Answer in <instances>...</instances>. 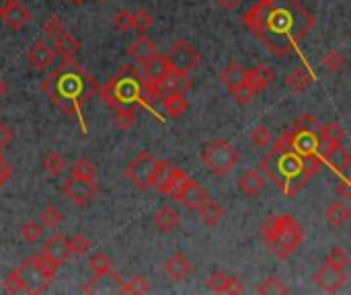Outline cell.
<instances>
[{
	"label": "cell",
	"mask_w": 351,
	"mask_h": 295,
	"mask_svg": "<svg viewBox=\"0 0 351 295\" xmlns=\"http://www.w3.org/2000/svg\"><path fill=\"white\" fill-rule=\"evenodd\" d=\"M323 66H325L329 72H339V70L346 66V55H343L341 51L333 49V51H329V53L325 55V60H323Z\"/></svg>",
	"instance_id": "cell-48"
},
{
	"label": "cell",
	"mask_w": 351,
	"mask_h": 295,
	"mask_svg": "<svg viewBox=\"0 0 351 295\" xmlns=\"http://www.w3.org/2000/svg\"><path fill=\"white\" fill-rule=\"evenodd\" d=\"M335 193L337 195H341L343 199H350L351 197V187H350V181L348 179H343L337 187H335Z\"/></svg>",
	"instance_id": "cell-56"
},
{
	"label": "cell",
	"mask_w": 351,
	"mask_h": 295,
	"mask_svg": "<svg viewBox=\"0 0 351 295\" xmlns=\"http://www.w3.org/2000/svg\"><path fill=\"white\" fill-rule=\"evenodd\" d=\"M232 94H234V99H237L241 105H249V103H253V99L257 97V90H255L249 82H245V84H241L239 88H234Z\"/></svg>",
	"instance_id": "cell-49"
},
{
	"label": "cell",
	"mask_w": 351,
	"mask_h": 295,
	"mask_svg": "<svg viewBox=\"0 0 351 295\" xmlns=\"http://www.w3.org/2000/svg\"><path fill=\"white\" fill-rule=\"evenodd\" d=\"M154 18L148 10H138V12H132V29L144 33L148 27H152Z\"/></svg>",
	"instance_id": "cell-47"
},
{
	"label": "cell",
	"mask_w": 351,
	"mask_h": 295,
	"mask_svg": "<svg viewBox=\"0 0 351 295\" xmlns=\"http://www.w3.org/2000/svg\"><path fill=\"white\" fill-rule=\"evenodd\" d=\"M206 287L214 294H243L245 292V285L237 277H228L222 271H214L206 279Z\"/></svg>",
	"instance_id": "cell-17"
},
{
	"label": "cell",
	"mask_w": 351,
	"mask_h": 295,
	"mask_svg": "<svg viewBox=\"0 0 351 295\" xmlns=\"http://www.w3.org/2000/svg\"><path fill=\"white\" fill-rule=\"evenodd\" d=\"M193 271L191 267V261L183 255V253H177L173 255L169 261H167V273L175 279V281H183L185 277H189Z\"/></svg>",
	"instance_id": "cell-25"
},
{
	"label": "cell",
	"mask_w": 351,
	"mask_h": 295,
	"mask_svg": "<svg viewBox=\"0 0 351 295\" xmlns=\"http://www.w3.org/2000/svg\"><path fill=\"white\" fill-rule=\"evenodd\" d=\"M0 156H2V152H0Z\"/></svg>",
	"instance_id": "cell-61"
},
{
	"label": "cell",
	"mask_w": 351,
	"mask_h": 295,
	"mask_svg": "<svg viewBox=\"0 0 351 295\" xmlns=\"http://www.w3.org/2000/svg\"><path fill=\"white\" fill-rule=\"evenodd\" d=\"M239 189L245 195L255 197V195H259L265 189V177L259 170H253V168L251 170H245L241 175V179H239Z\"/></svg>",
	"instance_id": "cell-22"
},
{
	"label": "cell",
	"mask_w": 351,
	"mask_h": 295,
	"mask_svg": "<svg viewBox=\"0 0 351 295\" xmlns=\"http://www.w3.org/2000/svg\"><path fill=\"white\" fill-rule=\"evenodd\" d=\"M43 33L49 37V39H58L62 33H66V27H64V21L58 16V14H49L43 23Z\"/></svg>",
	"instance_id": "cell-42"
},
{
	"label": "cell",
	"mask_w": 351,
	"mask_h": 295,
	"mask_svg": "<svg viewBox=\"0 0 351 295\" xmlns=\"http://www.w3.org/2000/svg\"><path fill=\"white\" fill-rule=\"evenodd\" d=\"M156 164H158V158H156L152 152L144 150V152H140V154L125 166V177H128V181H130L134 187H138L140 191H148V189H150L152 175H154V170H156Z\"/></svg>",
	"instance_id": "cell-8"
},
{
	"label": "cell",
	"mask_w": 351,
	"mask_h": 295,
	"mask_svg": "<svg viewBox=\"0 0 351 295\" xmlns=\"http://www.w3.org/2000/svg\"><path fill=\"white\" fill-rule=\"evenodd\" d=\"M119 292L125 295L148 294V292H150V281H148L146 277L138 275V277H132L130 281H125V283L121 285V290H119Z\"/></svg>",
	"instance_id": "cell-41"
},
{
	"label": "cell",
	"mask_w": 351,
	"mask_h": 295,
	"mask_svg": "<svg viewBox=\"0 0 351 295\" xmlns=\"http://www.w3.org/2000/svg\"><path fill=\"white\" fill-rule=\"evenodd\" d=\"M251 142H253L257 148H269L271 142H274L271 129H269L267 125H257V127L251 131Z\"/></svg>",
	"instance_id": "cell-43"
},
{
	"label": "cell",
	"mask_w": 351,
	"mask_h": 295,
	"mask_svg": "<svg viewBox=\"0 0 351 295\" xmlns=\"http://www.w3.org/2000/svg\"><path fill=\"white\" fill-rule=\"evenodd\" d=\"M70 177L84 179V181H95V177H97V166H95L88 158H78V160L70 166Z\"/></svg>",
	"instance_id": "cell-34"
},
{
	"label": "cell",
	"mask_w": 351,
	"mask_h": 295,
	"mask_svg": "<svg viewBox=\"0 0 351 295\" xmlns=\"http://www.w3.org/2000/svg\"><path fill=\"white\" fill-rule=\"evenodd\" d=\"M259 172L265 177V181L269 179L271 183H276L288 197L298 195L304 189V183L311 179V175L306 172L304 158L292 150H271L267 156L261 158Z\"/></svg>",
	"instance_id": "cell-3"
},
{
	"label": "cell",
	"mask_w": 351,
	"mask_h": 295,
	"mask_svg": "<svg viewBox=\"0 0 351 295\" xmlns=\"http://www.w3.org/2000/svg\"><path fill=\"white\" fill-rule=\"evenodd\" d=\"M128 53H130L132 60L144 64L146 60H150V57L156 53V45H154L146 35H140L138 39H134V41L128 45Z\"/></svg>",
	"instance_id": "cell-24"
},
{
	"label": "cell",
	"mask_w": 351,
	"mask_h": 295,
	"mask_svg": "<svg viewBox=\"0 0 351 295\" xmlns=\"http://www.w3.org/2000/svg\"><path fill=\"white\" fill-rule=\"evenodd\" d=\"M144 78L138 74V70L132 64L121 66V70L101 88V99L117 109V107H134L140 101Z\"/></svg>",
	"instance_id": "cell-5"
},
{
	"label": "cell",
	"mask_w": 351,
	"mask_h": 295,
	"mask_svg": "<svg viewBox=\"0 0 351 295\" xmlns=\"http://www.w3.org/2000/svg\"><path fill=\"white\" fill-rule=\"evenodd\" d=\"M202 162L206 164L210 172L224 177L237 166L239 154L226 140H212L202 150Z\"/></svg>",
	"instance_id": "cell-7"
},
{
	"label": "cell",
	"mask_w": 351,
	"mask_h": 295,
	"mask_svg": "<svg viewBox=\"0 0 351 295\" xmlns=\"http://www.w3.org/2000/svg\"><path fill=\"white\" fill-rule=\"evenodd\" d=\"M21 238L25 240V242H29V244H33V242H37L39 238H41V234H43V226L41 224H37V222H27V224H23L21 226Z\"/></svg>",
	"instance_id": "cell-44"
},
{
	"label": "cell",
	"mask_w": 351,
	"mask_h": 295,
	"mask_svg": "<svg viewBox=\"0 0 351 295\" xmlns=\"http://www.w3.org/2000/svg\"><path fill=\"white\" fill-rule=\"evenodd\" d=\"M43 168H45L51 177H60V175H64V170H66V158H64L60 152L51 150V152H47L45 158H43Z\"/></svg>",
	"instance_id": "cell-36"
},
{
	"label": "cell",
	"mask_w": 351,
	"mask_h": 295,
	"mask_svg": "<svg viewBox=\"0 0 351 295\" xmlns=\"http://www.w3.org/2000/svg\"><path fill=\"white\" fill-rule=\"evenodd\" d=\"M10 2H12V0H0V12H2V10H6Z\"/></svg>",
	"instance_id": "cell-59"
},
{
	"label": "cell",
	"mask_w": 351,
	"mask_h": 295,
	"mask_svg": "<svg viewBox=\"0 0 351 295\" xmlns=\"http://www.w3.org/2000/svg\"><path fill=\"white\" fill-rule=\"evenodd\" d=\"M115 27L119 31H132V12L130 10H119L115 14Z\"/></svg>",
	"instance_id": "cell-53"
},
{
	"label": "cell",
	"mask_w": 351,
	"mask_h": 295,
	"mask_svg": "<svg viewBox=\"0 0 351 295\" xmlns=\"http://www.w3.org/2000/svg\"><path fill=\"white\" fill-rule=\"evenodd\" d=\"M294 129H306V131H315L317 129V119L311 113H304L296 119Z\"/></svg>",
	"instance_id": "cell-52"
},
{
	"label": "cell",
	"mask_w": 351,
	"mask_h": 295,
	"mask_svg": "<svg viewBox=\"0 0 351 295\" xmlns=\"http://www.w3.org/2000/svg\"><path fill=\"white\" fill-rule=\"evenodd\" d=\"M181 224V216L175 207L171 205H162L156 214H154V226L160 230V232H175Z\"/></svg>",
	"instance_id": "cell-23"
},
{
	"label": "cell",
	"mask_w": 351,
	"mask_h": 295,
	"mask_svg": "<svg viewBox=\"0 0 351 295\" xmlns=\"http://www.w3.org/2000/svg\"><path fill=\"white\" fill-rule=\"evenodd\" d=\"M14 273L19 275L25 294H43L49 287V283L56 279L58 265L49 263L41 255H35L25 259Z\"/></svg>",
	"instance_id": "cell-6"
},
{
	"label": "cell",
	"mask_w": 351,
	"mask_h": 295,
	"mask_svg": "<svg viewBox=\"0 0 351 295\" xmlns=\"http://www.w3.org/2000/svg\"><path fill=\"white\" fill-rule=\"evenodd\" d=\"M185 179H187V175L181 170V168H173V172H171V177H169V181L165 183V187L160 189V193L162 195H167V197H171V199H175L177 197V193H179V189L183 187V183H185Z\"/></svg>",
	"instance_id": "cell-35"
},
{
	"label": "cell",
	"mask_w": 351,
	"mask_h": 295,
	"mask_svg": "<svg viewBox=\"0 0 351 295\" xmlns=\"http://www.w3.org/2000/svg\"><path fill=\"white\" fill-rule=\"evenodd\" d=\"M53 41H56L53 51L60 53L62 57H76V53L80 51V41L74 35H70V33H62Z\"/></svg>",
	"instance_id": "cell-32"
},
{
	"label": "cell",
	"mask_w": 351,
	"mask_h": 295,
	"mask_svg": "<svg viewBox=\"0 0 351 295\" xmlns=\"http://www.w3.org/2000/svg\"><path fill=\"white\" fill-rule=\"evenodd\" d=\"M53 57H56L53 47H51L47 41H43V39L35 41V43L31 45L29 53H27V62H29V66L35 68V70H45V68H49L51 62H53Z\"/></svg>",
	"instance_id": "cell-18"
},
{
	"label": "cell",
	"mask_w": 351,
	"mask_h": 295,
	"mask_svg": "<svg viewBox=\"0 0 351 295\" xmlns=\"http://www.w3.org/2000/svg\"><path fill=\"white\" fill-rule=\"evenodd\" d=\"M319 136H321V140H323V148L339 146V144H343V140H346V129H343L341 123L329 121V123H325V125L319 129Z\"/></svg>",
	"instance_id": "cell-27"
},
{
	"label": "cell",
	"mask_w": 351,
	"mask_h": 295,
	"mask_svg": "<svg viewBox=\"0 0 351 295\" xmlns=\"http://www.w3.org/2000/svg\"><path fill=\"white\" fill-rule=\"evenodd\" d=\"M206 199H208V191L195 179H189V177L185 179L183 187L179 189L177 197H175V201L187 209H197Z\"/></svg>",
	"instance_id": "cell-13"
},
{
	"label": "cell",
	"mask_w": 351,
	"mask_h": 295,
	"mask_svg": "<svg viewBox=\"0 0 351 295\" xmlns=\"http://www.w3.org/2000/svg\"><path fill=\"white\" fill-rule=\"evenodd\" d=\"M220 8H226V10H232V8H237L243 0H214Z\"/></svg>",
	"instance_id": "cell-57"
},
{
	"label": "cell",
	"mask_w": 351,
	"mask_h": 295,
	"mask_svg": "<svg viewBox=\"0 0 351 295\" xmlns=\"http://www.w3.org/2000/svg\"><path fill=\"white\" fill-rule=\"evenodd\" d=\"M68 2H74V4H80V2H84V0H68Z\"/></svg>",
	"instance_id": "cell-60"
},
{
	"label": "cell",
	"mask_w": 351,
	"mask_h": 295,
	"mask_svg": "<svg viewBox=\"0 0 351 295\" xmlns=\"http://www.w3.org/2000/svg\"><path fill=\"white\" fill-rule=\"evenodd\" d=\"M10 142H12V131H10V127H6V125L0 121V152H2Z\"/></svg>",
	"instance_id": "cell-55"
},
{
	"label": "cell",
	"mask_w": 351,
	"mask_h": 295,
	"mask_svg": "<svg viewBox=\"0 0 351 295\" xmlns=\"http://www.w3.org/2000/svg\"><path fill=\"white\" fill-rule=\"evenodd\" d=\"M68 246H70V255H86L90 251V240L84 236V234H74L70 240H68Z\"/></svg>",
	"instance_id": "cell-45"
},
{
	"label": "cell",
	"mask_w": 351,
	"mask_h": 295,
	"mask_svg": "<svg viewBox=\"0 0 351 295\" xmlns=\"http://www.w3.org/2000/svg\"><path fill=\"white\" fill-rule=\"evenodd\" d=\"M173 164H171V160H158V164H156V170H154V175H152V181H150V189H156V191H160L162 187H165V183L169 181V177H171V172H173Z\"/></svg>",
	"instance_id": "cell-37"
},
{
	"label": "cell",
	"mask_w": 351,
	"mask_h": 295,
	"mask_svg": "<svg viewBox=\"0 0 351 295\" xmlns=\"http://www.w3.org/2000/svg\"><path fill=\"white\" fill-rule=\"evenodd\" d=\"M167 60H169V66L177 72H183V74H189L197 68L199 64V51L189 43V41H177L171 51L167 53Z\"/></svg>",
	"instance_id": "cell-9"
},
{
	"label": "cell",
	"mask_w": 351,
	"mask_h": 295,
	"mask_svg": "<svg viewBox=\"0 0 351 295\" xmlns=\"http://www.w3.org/2000/svg\"><path fill=\"white\" fill-rule=\"evenodd\" d=\"M220 78H222L224 86L232 92L234 88H239L241 84L247 82V68L241 66V64H228V66L222 70Z\"/></svg>",
	"instance_id": "cell-26"
},
{
	"label": "cell",
	"mask_w": 351,
	"mask_h": 295,
	"mask_svg": "<svg viewBox=\"0 0 351 295\" xmlns=\"http://www.w3.org/2000/svg\"><path fill=\"white\" fill-rule=\"evenodd\" d=\"M41 257L47 259L53 265H62L64 261L70 259V246H68V238L64 234H53L49 236L43 246H41Z\"/></svg>",
	"instance_id": "cell-14"
},
{
	"label": "cell",
	"mask_w": 351,
	"mask_h": 295,
	"mask_svg": "<svg viewBox=\"0 0 351 295\" xmlns=\"http://www.w3.org/2000/svg\"><path fill=\"white\" fill-rule=\"evenodd\" d=\"M136 123V109L134 107H117L115 109V127L121 131L132 129Z\"/></svg>",
	"instance_id": "cell-40"
},
{
	"label": "cell",
	"mask_w": 351,
	"mask_h": 295,
	"mask_svg": "<svg viewBox=\"0 0 351 295\" xmlns=\"http://www.w3.org/2000/svg\"><path fill=\"white\" fill-rule=\"evenodd\" d=\"M288 292H290L288 285H286L280 277H276V275L263 279V281L259 283V287H257V294L261 295H286Z\"/></svg>",
	"instance_id": "cell-38"
},
{
	"label": "cell",
	"mask_w": 351,
	"mask_h": 295,
	"mask_svg": "<svg viewBox=\"0 0 351 295\" xmlns=\"http://www.w3.org/2000/svg\"><path fill=\"white\" fill-rule=\"evenodd\" d=\"M247 82L259 92L265 90L267 86H271L276 82V70L269 68L267 64H259L253 70H247Z\"/></svg>",
	"instance_id": "cell-20"
},
{
	"label": "cell",
	"mask_w": 351,
	"mask_h": 295,
	"mask_svg": "<svg viewBox=\"0 0 351 295\" xmlns=\"http://www.w3.org/2000/svg\"><path fill=\"white\" fill-rule=\"evenodd\" d=\"M169 70H171V66H169L167 55H160L158 51H156L150 60H146V62L142 64L144 78H146V80H152V82H158Z\"/></svg>",
	"instance_id": "cell-21"
},
{
	"label": "cell",
	"mask_w": 351,
	"mask_h": 295,
	"mask_svg": "<svg viewBox=\"0 0 351 295\" xmlns=\"http://www.w3.org/2000/svg\"><path fill=\"white\" fill-rule=\"evenodd\" d=\"M160 103H162V107H165V113L171 115V117H181V115L187 111V107H189V103H187V99H185L183 92L165 94Z\"/></svg>",
	"instance_id": "cell-33"
},
{
	"label": "cell",
	"mask_w": 351,
	"mask_h": 295,
	"mask_svg": "<svg viewBox=\"0 0 351 295\" xmlns=\"http://www.w3.org/2000/svg\"><path fill=\"white\" fill-rule=\"evenodd\" d=\"M317 283L325 294H337L346 283H348V273L346 269H339L331 263H325L319 273H317Z\"/></svg>",
	"instance_id": "cell-12"
},
{
	"label": "cell",
	"mask_w": 351,
	"mask_h": 295,
	"mask_svg": "<svg viewBox=\"0 0 351 295\" xmlns=\"http://www.w3.org/2000/svg\"><path fill=\"white\" fill-rule=\"evenodd\" d=\"M4 94H6V82H4V80L0 78V99H2Z\"/></svg>",
	"instance_id": "cell-58"
},
{
	"label": "cell",
	"mask_w": 351,
	"mask_h": 295,
	"mask_svg": "<svg viewBox=\"0 0 351 295\" xmlns=\"http://www.w3.org/2000/svg\"><path fill=\"white\" fill-rule=\"evenodd\" d=\"M243 21L278 57L292 53L317 23L300 0H261L245 12Z\"/></svg>",
	"instance_id": "cell-1"
},
{
	"label": "cell",
	"mask_w": 351,
	"mask_h": 295,
	"mask_svg": "<svg viewBox=\"0 0 351 295\" xmlns=\"http://www.w3.org/2000/svg\"><path fill=\"white\" fill-rule=\"evenodd\" d=\"M313 80H315V76H313V72L308 68H296V70L290 72L286 82H288V88L292 92H302L313 84Z\"/></svg>",
	"instance_id": "cell-31"
},
{
	"label": "cell",
	"mask_w": 351,
	"mask_h": 295,
	"mask_svg": "<svg viewBox=\"0 0 351 295\" xmlns=\"http://www.w3.org/2000/svg\"><path fill=\"white\" fill-rule=\"evenodd\" d=\"M99 193V187L95 181H84V179H76V177H70L66 183H64V195L76 203L78 207H84L88 205Z\"/></svg>",
	"instance_id": "cell-11"
},
{
	"label": "cell",
	"mask_w": 351,
	"mask_h": 295,
	"mask_svg": "<svg viewBox=\"0 0 351 295\" xmlns=\"http://www.w3.org/2000/svg\"><path fill=\"white\" fill-rule=\"evenodd\" d=\"M323 162H327L335 172H339V175L348 177V170H350V164H351L350 150H348L343 144L323 148Z\"/></svg>",
	"instance_id": "cell-16"
},
{
	"label": "cell",
	"mask_w": 351,
	"mask_h": 295,
	"mask_svg": "<svg viewBox=\"0 0 351 295\" xmlns=\"http://www.w3.org/2000/svg\"><path fill=\"white\" fill-rule=\"evenodd\" d=\"M10 177H12V166L0 156V187L6 185L10 181Z\"/></svg>",
	"instance_id": "cell-54"
},
{
	"label": "cell",
	"mask_w": 351,
	"mask_h": 295,
	"mask_svg": "<svg viewBox=\"0 0 351 295\" xmlns=\"http://www.w3.org/2000/svg\"><path fill=\"white\" fill-rule=\"evenodd\" d=\"M350 216L351 211L346 201H333V203H329V207H327V211H325V218H327L329 226H333V228L346 226L348 220H350Z\"/></svg>",
	"instance_id": "cell-28"
},
{
	"label": "cell",
	"mask_w": 351,
	"mask_h": 295,
	"mask_svg": "<svg viewBox=\"0 0 351 295\" xmlns=\"http://www.w3.org/2000/svg\"><path fill=\"white\" fill-rule=\"evenodd\" d=\"M0 18H2V23H4L6 27L19 31V29H23V27H27V25L31 23L33 16H31L29 8H27L23 2L12 0V2L8 4V8L0 12Z\"/></svg>",
	"instance_id": "cell-15"
},
{
	"label": "cell",
	"mask_w": 351,
	"mask_h": 295,
	"mask_svg": "<svg viewBox=\"0 0 351 295\" xmlns=\"http://www.w3.org/2000/svg\"><path fill=\"white\" fill-rule=\"evenodd\" d=\"M2 287H4V292H8V294H25L23 283H21V279H19V275H16L14 271L8 273V275L2 279Z\"/></svg>",
	"instance_id": "cell-51"
},
{
	"label": "cell",
	"mask_w": 351,
	"mask_h": 295,
	"mask_svg": "<svg viewBox=\"0 0 351 295\" xmlns=\"http://www.w3.org/2000/svg\"><path fill=\"white\" fill-rule=\"evenodd\" d=\"M88 265H90V269H93V273H95V275H105L107 271H111V259H109L105 253H97V255H93Z\"/></svg>",
	"instance_id": "cell-46"
},
{
	"label": "cell",
	"mask_w": 351,
	"mask_h": 295,
	"mask_svg": "<svg viewBox=\"0 0 351 295\" xmlns=\"http://www.w3.org/2000/svg\"><path fill=\"white\" fill-rule=\"evenodd\" d=\"M93 80L86 74V70L74 62V57H64V62L43 80L41 90L49 97V101L53 105H58L62 111H66L68 115L78 117L82 131L86 129L84 121H82V103L88 99L90 90H93Z\"/></svg>",
	"instance_id": "cell-2"
},
{
	"label": "cell",
	"mask_w": 351,
	"mask_h": 295,
	"mask_svg": "<svg viewBox=\"0 0 351 295\" xmlns=\"http://www.w3.org/2000/svg\"><path fill=\"white\" fill-rule=\"evenodd\" d=\"M290 148L298 156L306 158V156H313V154H323V140L317 133V129L315 131L290 129Z\"/></svg>",
	"instance_id": "cell-10"
},
{
	"label": "cell",
	"mask_w": 351,
	"mask_h": 295,
	"mask_svg": "<svg viewBox=\"0 0 351 295\" xmlns=\"http://www.w3.org/2000/svg\"><path fill=\"white\" fill-rule=\"evenodd\" d=\"M162 97H165V94H162V90L158 88V84L144 78L142 90H140V101H138V103H142L144 107H148L150 111H154V109H156V103H160Z\"/></svg>",
	"instance_id": "cell-30"
},
{
	"label": "cell",
	"mask_w": 351,
	"mask_h": 295,
	"mask_svg": "<svg viewBox=\"0 0 351 295\" xmlns=\"http://www.w3.org/2000/svg\"><path fill=\"white\" fill-rule=\"evenodd\" d=\"M327 263H331V265H335V267H339V269H348V265H350V257H348L346 248L335 246V248H331Z\"/></svg>",
	"instance_id": "cell-50"
},
{
	"label": "cell",
	"mask_w": 351,
	"mask_h": 295,
	"mask_svg": "<svg viewBox=\"0 0 351 295\" xmlns=\"http://www.w3.org/2000/svg\"><path fill=\"white\" fill-rule=\"evenodd\" d=\"M158 88L162 90V94H175V92H187L191 88V80H189V74H183V72H177V70H169L158 82Z\"/></svg>",
	"instance_id": "cell-19"
},
{
	"label": "cell",
	"mask_w": 351,
	"mask_h": 295,
	"mask_svg": "<svg viewBox=\"0 0 351 295\" xmlns=\"http://www.w3.org/2000/svg\"><path fill=\"white\" fill-rule=\"evenodd\" d=\"M39 222H41V226H43V228L53 230V228H58V226L64 222V214H62V209H60V207H56V205H47V207H43V209H41V214H39Z\"/></svg>",
	"instance_id": "cell-39"
},
{
	"label": "cell",
	"mask_w": 351,
	"mask_h": 295,
	"mask_svg": "<svg viewBox=\"0 0 351 295\" xmlns=\"http://www.w3.org/2000/svg\"><path fill=\"white\" fill-rule=\"evenodd\" d=\"M197 214H199V220L206 224V226H216L220 220H222V214H224V209H222V205L216 201V199H206L199 207H197Z\"/></svg>",
	"instance_id": "cell-29"
},
{
	"label": "cell",
	"mask_w": 351,
	"mask_h": 295,
	"mask_svg": "<svg viewBox=\"0 0 351 295\" xmlns=\"http://www.w3.org/2000/svg\"><path fill=\"white\" fill-rule=\"evenodd\" d=\"M302 224L290 214H278L263 224V242L278 259H290L302 244Z\"/></svg>",
	"instance_id": "cell-4"
}]
</instances>
